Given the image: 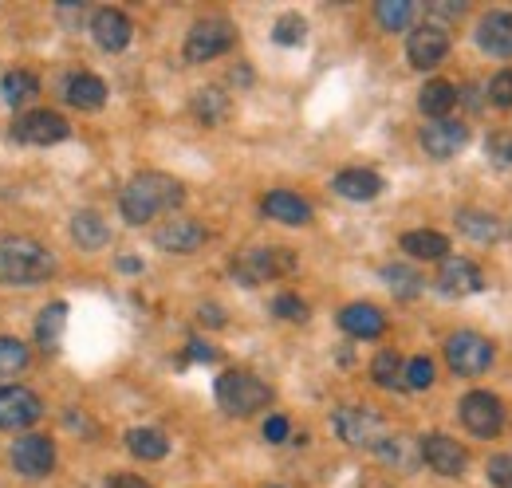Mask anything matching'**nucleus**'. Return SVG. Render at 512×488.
Segmentation results:
<instances>
[{
    "instance_id": "29",
    "label": "nucleus",
    "mask_w": 512,
    "mask_h": 488,
    "mask_svg": "<svg viewBox=\"0 0 512 488\" xmlns=\"http://www.w3.org/2000/svg\"><path fill=\"white\" fill-rule=\"evenodd\" d=\"M127 449L138 461H162V457L170 453V441H166V433H158V429H130Z\"/></svg>"
},
{
    "instance_id": "9",
    "label": "nucleus",
    "mask_w": 512,
    "mask_h": 488,
    "mask_svg": "<svg viewBox=\"0 0 512 488\" xmlns=\"http://www.w3.org/2000/svg\"><path fill=\"white\" fill-rule=\"evenodd\" d=\"M12 465H16L20 477L40 481V477H48V473L56 469V445H52L48 437H40V433L16 437V445H12Z\"/></svg>"
},
{
    "instance_id": "18",
    "label": "nucleus",
    "mask_w": 512,
    "mask_h": 488,
    "mask_svg": "<svg viewBox=\"0 0 512 488\" xmlns=\"http://www.w3.org/2000/svg\"><path fill=\"white\" fill-rule=\"evenodd\" d=\"M260 209H264V217H272V221H280V225H292V229H300V225L312 221V205H308L300 193H292V189H272V193H264Z\"/></svg>"
},
{
    "instance_id": "37",
    "label": "nucleus",
    "mask_w": 512,
    "mask_h": 488,
    "mask_svg": "<svg viewBox=\"0 0 512 488\" xmlns=\"http://www.w3.org/2000/svg\"><path fill=\"white\" fill-rule=\"evenodd\" d=\"M272 315H280V319H288V323H304V319H308V304H304L300 296H292V292H280V296L272 300Z\"/></svg>"
},
{
    "instance_id": "47",
    "label": "nucleus",
    "mask_w": 512,
    "mask_h": 488,
    "mask_svg": "<svg viewBox=\"0 0 512 488\" xmlns=\"http://www.w3.org/2000/svg\"><path fill=\"white\" fill-rule=\"evenodd\" d=\"M119 268H123V272H138L142 264H138V260H119Z\"/></svg>"
},
{
    "instance_id": "26",
    "label": "nucleus",
    "mask_w": 512,
    "mask_h": 488,
    "mask_svg": "<svg viewBox=\"0 0 512 488\" xmlns=\"http://www.w3.org/2000/svg\"><path fill=\"white\" fill-rule=\"evenodd\" d=\"M71 237H75L79 248H103V244L111 241V225L95 209H83V213L71 217Z\"/></svg>"
},
{
    "instance_id": "23",
    "label": "nucleus",
    "mask_w": 512,
    "mask_h": 488,
    "mask_svg": "<svg viewBox=\"0 0 512 488\" xmlns=\"http://www.w3.org/2000/svg\"><path fill=\"white\" fill-rule=\"evenodd\" d=\"M402 252L414 260H438L442 264L449 256V237L434 233V229H414V233H402Z\"/></svg>"
},
{
    "instance_id": "15",
    "label": "nucleus",
    "mask_w": 512,
    "mask_h": 488,
    "mask_svg": "<svg viewBox=\"0 0 512 488\" xmlns=\"http://www.w3.org/2000/svg\"><path fill=\"white\" fill-rule=\"evenodd\" d=\"M485 288V272L469 256H446L438 264V292L446 296H473Z\"/></svg>"
},
{
    "instance_id": "1",
    "label": "nucleus",
    "mask_w": 512,
    "mask_h": 488,
    "mask_svg": "<svg viewBox=\"0 0 512 488\" xmlns=\"http://www.w3.org/2000/svg\"><path fill=\"white\" fill-rule=\"evenodd\" d=\"M182 201H186V185L170 174H158V170L134 174L119 193V209H123L127 225H150L154 217L174 213Z\"/></svg>"
},
{
    "instance_id": "28",
    "label": "nucleus",
    "mask_w": 512,
    "mask_h": 488,
    "mask_svg": "<svg viewBox=\"0 0 512 488\" xmlns=\"http://www.w3.org/2000/svg\"><path fill=\"white\" fill-rule=\"evenodd\" d=\"M375 453L383 457L386 465H394V469H418L422 465V449L414 441H406V437H390L386 433L383 441L375 445Z\"/></svg>"
},
{
    "instance_id": "27",
    "label": "nucleus",
    "mask_w": 512,
    "mask_h": 488,
    "mask_svg": "<svg viewBox=\"0 0 512 488\" xmlns=\"http://www.w3.org/2000/svg\"><path fill=\"white\" fill-rule=\"evenodd\" d=\"M0 95H4L8 107H24V103H32V99L40 95V79H36L32 71L16 67V71H8V75L0 79Z\"/></svg>"
},
{
    "instance_id": "5",
    "label": "nucleus",
    "mask_w": 512,
    "mask_h": 488,
    "mask_svg": "<svg viewBox=\"0 0 512 488\" xmlns=\"http://www.w3.org/2000/svg\"><path fill=\"white\" fill-rule=\"evenodd\" d=\"M233 44H237V28L229 20H221V16H205V20H197L190 28L182 52H186L190 63H209L217 60V56H225Z\"/></svg>"
},
{
    "instance_id": "36",
    "label": "nucleus",
    "mask_w": 512,
    "mask_h": 488,
    "mask_svg": "<svg viewBox=\"0 0 512 488\" xmlns=\"http://www.w3.org/2000/svg\"><path fill=\"white\" fill-rule=\"evenodd\" d=\"M304 32H308L304 16H300V12H284V16L276 20V28H272V40L284 44V48H296V44H304Z\"/></svg>"
},
{
    "instance_id": "31",
    "label": "nucleus",
    "mask_w": 512,
    "mask_h": 488,
    "mask_svg": "<svg viewBox=\"0 0 512 488\" xmlns=\"http://www.w3.org/2000/svg\"><path fill=\"white\" fill-rule=\"evenodd\" d=\"M402 374H406V363H402L398 351H379V355H375V363H371L375 386H383V390H402V386H406Z\"/></svg>"
},
{
    "instance_id": "41",
    "label": "nucleus",
    "mask_w": 512,
    "mask_h": 488,
    "mask_svg": "<svg viewBox=\"0 0 512 488\" xmlns=\"http://www.w3.org/2000/svg\"><path fill=\"white\" fill-rule=\"evenodd\" d=\"M489 481L493 488H512V453L489 457Z\"/></svg>"
},
{
    "instance_id": "14",
    "label": "nucleus",
    "mask_w": 512,
    "mask_h": 488,
    "mask_svg": "<svg viewBox=\"0 0 512 488\" xmlns=\"http://www.w3.org/2000/svg\"><path fill=\"white\" fill-rule=\"evenodd\" d=\"M469 142V126L457 119H438V122H426L422 130V150L434 158V162H446V158H457Z\"/></svg>"
},
{
    "instance_id": "20",
    "label": "nucleus",
    "mask_w": 512,
    "mask_h": 488,
    "mask_svg": "<svg viewBox=\"0 0 512 488\" xmlns=\"http://www.w3.org/2000/svg\"><path fill=\"white\" fill-rule=\"evenodd\" d=\"M64 99L79 111H99L107 103V83L99 75H91V71H75V75H67Z\"/></svg>"
},
{
    "instance_id": "43",
    "label": "nucleus",
    "mask_w": 512,
    "mask_h": 488,
    "mask_svg": "<svg viewBox=\"0 0 512 488\" xmlns=\"http://www.w3.org/2000/svg\"><path fill=\"white\" fill-rule=\"evenodd\" d=\"M190 359H197V363H213V359H217V351H213L209 343L193 339V343H190Z\"/></svg>"
},
{
    "instance_id": "11",
    "label": "nucleus",
    "mask_w": 512,
    "mask_h": 488,
    "mask_svg": "<svg viewBox=\"0 0 512 488\" xmlns=\"http://www.w3.org/2000/svg\"><path fill=\"white\" fill-rule=\"evenodd\" d=\"M44 418V402L28 386H0V429H28Z\"/></svg>"
},
{
    "instance_id": "13",
    "label": "nucleus",
    "mask_w": 512,
    "mask_h": 488,
    "mask_svg": "<svg viewBox=\"0 0 512 488\" xmlns=\"http://www.w3.org/2000/svg\"><path fill=\"white\" fill-rule=\"evenodd\" d=\"M418 449H422V461H426L438 477H461V473L469 469V453H465V445H457V441L446 437V433H430V437H422Z\"/></svg>"
},
{
    "instance_id": "39",
    "label": "nucleus",
    "mask_w": 512,
    "mask_h": 488,
    "mask_svg": "<svg viewBox=\"0 0 512 488\" xmlns=\"http://www.w3.org/2000/svg\"><path fill=\"white\" fill-rule=\"evenodd\" d=\"M402 382H406L410 390H430V386H434V363H430V359H410Z\"/></svg>"
},
{
    "instance_id": "40",
    "label": "nucleus",
    "mask_w": 512,
    "mask_h": 488,
    "mask_svg": "<svg viewBox=\"0 0 512 488\" xmlns=\"http://www.w3.org/2000/svg\"><path fill=\"white\" fill-rule=\"evenodd\" d=\"M485 154H489V162H493V166L509 170V166H512V134H489Z\"/></svg>"
},
{
    "instance_id": "2",
    "label": "nucleus",
    "mask_w": 512,
    "mask_h": 488,
    "mask_svg": "<svg viewBox=\"0 0 512 488\" xmlns=\"http://www.w3.org/2000/svg\"><path fill=\"white\" fill-rule=\"evenodd\" d=\"M56 272L52 252L32 237H0V280L16 288L44 284Z\"/></svg>"
},
{
    "instance_id": "12",
    "label": "nucleus",
    "mask_w": 512,
    "mask_h": 488,
    "mask_svg": "<svg viewBox=\"0 0 512 488\" xmlns=\"http://www.w3.org/2000/svg\"><path fill=\"white\" fill-rule=\"evenodd\" d=\"M12 134L20 142H28V146H56L71 134V126L56 111H28V115H20L12 122Z\"/></svg>"
},
{
    "instance_id": "45",
    "label": "nucleus",
    "mask_w": 512,
    "mask_h": 488,
    "mask_svg": "<svg viewBox=\"0 0 512 488\" xmlns=\"http://www.w3.org/2000/svg\"><path fill=\"white\" fill-rule=\"evenodd\" d=\"M201 319H205L209 327H221V323H225V315H221V307H201Z\"/></svg>"
},
{
    "instance_id": "19",
    "label": "nucleus",
    "mask_w": 512,
    "mask_h": 488,
    "mask_svg": "<svg viewBox=\"0 0 512 488\" xmlns=\"http://www.w3.org/2000/svg\"><path fill=\"white\" fill-rule=\"evenodd\" d=\"M339 327L351 339H379L386 331V315L375 304H347L339 311Z\"/></svg>"
},
{
    "instance_id": "35",
    "label": "nucleus",
    "mask_w": 512,
    "mask_h": 488,
    "mask_svg": "<svg viewBox=\"0 0 512 488\" xmlns=\"http://www.w3.org/2000/svg\"><path fill=\"white\" fill-rule=\"evenodd\" d=\"M375 16L386 32H406L414 24V4L410 0H383V4H375Z\"/></svg>"
},
{
    "instance_id": "4",
    "label": "nucleus",
    "mask_w": 512,
    "mask_h": 488,
    "mask_svg": "<svg viewBox=\"0 0 512 488\" xmlns=\"http://www.w3.org/2000/svg\"><path fill=\"white\" fill-rule=\"evenodd\" d=\"M292 268H296V256H292L288 248H249V252H241V256L229 264L233 280L245 284V288L280 280V276H288Z\"/></svg>"
},
{
    "instance_id": "22",
    "label": "nucleus",
    "mask_w": 512,
    "mask_h": 488,
    "mask_svg": "<svg viewBox=\"0 0 512 488\" xmlns=\"http://www.w3.org/2000/svg\"><path fill=\"white\" fill-rule=\"evenodd\" d=\"M154 244H158L162 252H193V248L205 244V225H197V221H170V225H158Z\"/></svg>"
},
{
    "instance_id": "7",
    "label": "nucleus",
    "mask_w": 512,
    "mask_h": 488,
    "mask_svg": "<svg viewBox=\"0 0 512 488\" xmlns=\"http://www.w3.org/2000/svg\"><path fill=\"white\" fill-rule=\"evenodd\" d=\"M446 363L461 378H477L493 366V343L477 331H453L446 339Z\"/></svg>"
},
{
    "instance_id": "32",
    "label": "nucleus",
    "mask_w": 512,
    "mask_h": 488,
    "mask_svg": "<svg viewBox=\"0 0 512 488\" xmlns=\"http://www.w3.org/2000/svg\"><path fill=\"white\" fill-rule=\"evenodd\" d=\"M383 280L398 300H414V296L422 292V276H418V268H410V264H386Z\"/></svg>"
},
{
    "instance_id": "30",
    "label": "nucleus",
    "mask_w": 512,
    "mask_h": 488,
    "mask_svg": "<svg viewBox=\"0 0 512 488\" xmlns=\"http://www.w3.org/2000/svg\"><path fill=\"white\" fill-rule=\"evenodd\" d=\"M67 327V304H48L36 319V339L44 351H56L60 347V335Z\"/></svg>"
},
{
    "instance_id": "25",
    "label": "nucleus",
    "mask_w": 512,
    "mask_h": 488,
    "mask_svg": "<svg viewBox=\"0 0 512 488\" xmlns=\"http://www.w3.org/2000/svg\"><path fill=\"white\" fill-rule=\"evenodd\" d=\"M457 229L477 244L501 241V217H493V213H485V209H461V213H457Z\"/></svg>"
},
{
    "instance_id": "16",
    "label": "nucleus",
    "mask_w": 512,
    "mask_h": 488,
    "mask_svg": "<svg viewBox=\"0 0 512 488\" xmlns=\"http://www.w3.org/2000/svg\"><path fill=\"white\" fill-rule=\"evenodd\" d=\"M477 48L493 60H512V12H485L481 16Z\"/></svg>"
},
{
    "instance_id": "34",
    "label": "nucleus",
    "mask_w": 512,
    "mask_h": 488,
    "mask_svg": "<svg viewBox=\"0 0 512 488\" xmlns=\"http://www.w3.org/2000/svg\"><path fill=\"white\" fill-rule=\"evenodd\" d=\"M28 363H32L28 347L20 339H12V335H0V382L4 378H16L20 370H28Z\"/></svg>"
},
{
    "instance_id": "17",
    "label": "nucleus",
    "mask_w": 512,
    "mask_h": 488,
    "mask_svg": "<svg viewBox=\"0 0 512 488\" xmlns=\"http://www.w3.org/2000/svg\"><path fill=\"white\" fill-rule=\"evenodd\" d=\"M91 36H95V44L103 52H123L130 44V36H134V24L127 20V12L103 8V12L91 16Z\"/></svg>"
},
{
    "instance_id": "42",
    "label": "nucleus",
    "mask_w": 512,
    "mask_h": 488,
    "mask_svg": "<svg viewBox=\"0 0 512 488\" xmlns=\"http://www.w3.org/2000/svg\"><path fill=\"white\" fill-rule=\"evenodd\" d=\"M264 437H268V441H284V437H288V418H284V414H272V418L264 422Z\"/></svg>"
},
{
    "instance_id": "21",
    "label": "nucleus",
    "mask_w": 512,
    "mask_h": 488,
    "mask_svg": "<svg viewBox=\"0 0 512 488\" xmlns=\"http://www.w3.org/2000/svg\"><path fill=\"white\" fill-rule=\"evenodd\" d=\"M331 189L339 193V197H347V201H375L379 193H383V178L375 174V170H339L335 178H331Z\"/></svg>"
},
{
    "instance_id": "8",
    "label": "nucleus",
    "mask_w": 512,
    "mask_h": 488,
    "mask_svg": "<svg viewBox=\"0 0 512 488\" xmlns=\"http://www.w3.org/2000/svg\"><path fill=\"white\" fill-rule=\"evenodd\" d=\"M457 414H461V426L469 429L473 437H497V433L505 429V406H501V398L489 394V390H469V394L461 398Z\"/></svg>"
},
{
    "instance_id": "3",
    "label": "nucleus",
    "mask_w": 512,
    "mask_h": 488,
    "mask_svg": "<svg viewBox=\"0 0 512 488\" xmlns=\"http://www.w3.org/2000/svg\"><path fill=\"white\" fill-rule=\"evenodd\" d=\"M213 394H217V406L229 414V418H249L260 414L268 402H272V390L249 374V370H225L217 382H213Z\"/></svg>"
},
{
    "instance_id": "44",
    "label": "nucleus",
    "mask_w": 512,
    "mask_h": 488,
    "mask_svg": "<svg viewBox=\"0 0 512 488\" xmlns=\"http://www.w3.org/2000/svg\"><path fill=\"white\" fill-rule=\"evenodd\" d=\"M107 488H150V485H146L142 477H130V473H119V477H115V481H111Z\"/></svg>"
},
{
    "instance_id": "38",
    "label": "nucleus",
    "mask_w": 512,
    "mask_h": 488,
    "mask_svg": "<svg viewBox=\"0 0 512 488\" xmlns=\"http://www.w3.org/2000/svg\"><path fill=\"white\" fill-rule=\"evenodd\" d=\"M489 103L509 111L512 107V67H501L493 79H489Z\"/></svg>"
},
{
    "instance_id": "10",
    "label": "nucleus",
    "mask_w": 512,
    "mask_h": 488,
    "mask_svg": "<svg viewBox=\"0 0 512 488\" xmlns=\"http://www.w3.org/2000/svg\"><path fill=\"white\" fill-rule=\"evenodd\" d=\"M449 56V32L442 24H418L406 36V60L418 71H430Z\"/></svg>"
},
{
    "instance_id": "6",
    "label": "nucleus",
    "mask_w": 512,
    "mask_h": 488,
    "mask_svg": "<svg viewBox=\"0 0 512 488\" xmlns=\"http://www.w3.org/2000/svg\"><path fill=\"white\" fill-rule=\"evenodd\" d=\"M331 429L343 445H355V449H375L379 441L386 437L383 418L367 406H343L331 414Z\"/></svg>"
},
{
    "instance_id": "33",
    "label": "nucleus",
    "mask_w": 512,
    "mask_h": 488,
    "mask_svg": "<svg viewBox=\"0 0 512 488\" xmlns=\"http://www.w3.org/2000/svg\"><path fill=\"white\" fill-rule=\"evenodd\" d=\"M193 115L201 122H225L229 119V99H225V91H217V87H205V91H197L193 95Z\"/></svg>"
},
{
    "instance_id": "46",
    "label": "nucleus",
    "mask_w": 512,
    "mask_h": 488,
    "mask_svg": "<svg viewBox=\"0 0 512 488\" xmlns=\"http://www.w3.org/2000/svg\"><path fill=\"white\" fill-rule=\"evenodd\" d=\"M434 12H442V16H461L465 8H461V0H446V4H434Z\"/></svg>"
},
{
    "instance_id": "24",
    "label": "nucleus",
    "mask_w": 512,
    "mask_h": 488,
    "mask_svg": "<svg viewBox=\"0 0 512 488\" xmlns=\"http://www.w3.org/2000/svg\"><path fill=\"white\" fill-rule=\"evenodd\" d=\"M418 107H422V115L430 122L449 119V111L457 107V87L446 83V79H430V83L422 87V95H418Z\"/></svg>"
}]
</instances>
